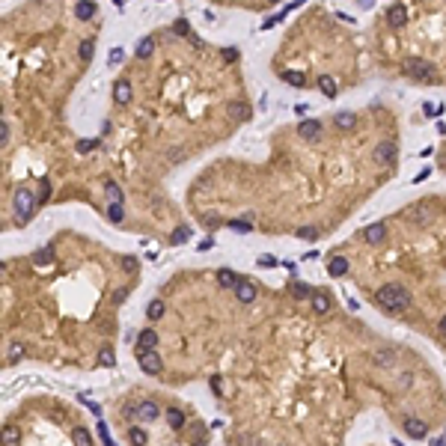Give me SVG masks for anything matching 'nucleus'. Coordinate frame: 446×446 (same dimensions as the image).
Instances as JSON below:
<instances>
[{
	"label": "nucleus",
	"instance_id": "obj_19",
	"mask_svg": "<svg viewBox=\"0 0 446 446\" xmlns=\"http://www.w3.org/2000/svg\"><path fill=\"white\" fill-rule=\"evenodd\" d=\"M313 310L316 313H327L330 310V298L327 295H313Z\"/></svg>",
	"mask_w": 446,
	"mask_h": 446
},
{
	"label": "nucleus",
	"instance_id": "obj_11",
	"mask_svg": "<svg viewBox=\"0 0 446 446\" xmlns=\"http://www.w3.org/2000/svg\"><path fill=\"white\" fill-rule=\"evenodd\" d=\"M348 268H351V265H348V259H345V256H333V259L327 262L330 277H345V274H348Z\"/></svg>",
	"mask_w": 446,
	"mask_h": 446
},
{
	"label": "nucleus",
	"instance_id": "obj_26",
	"mask_svg": "<svg viewBox=\"0 0 446 446\" xmlns=\"http://www.w3.org/2000/svg\"><path fill=\"white\" fill-rule=\"evenodd\" d=\"M292 292H295L298 298H313V289H310V286H304V283H295V286H292Z\"/></svg>",
	"mask_w": 446,
	"mask_h": 446
},
{
	"label": "nucleus",
	"instance_id": "obj_21",
	"mask_svg": "<svg viewBox=\"0 0 446 446\" xmlns=\"http://www.w3.org/2000/svg\"><path fill=\"white\" fill-rule=\"evenodd\" d=\"M107 217H110L113 223H119V220L125 217V208H122V202H110V208H107Z\"/></svg>",
	"mask_w": 446,
	"mask_h": 446
},
{
	"label": "nucleus",
	"instance_id": "obj_24",
	"mask_svg": "<svg viewBox=\"0 0 446 446\" xmlns=\"http://www.w3.org/2000/svg\"><path fill=\"white\" fill-rule=\"evenodd\" d=\"M71 441L80 444V446H86L89 444V432H86V429H71Z\"/></svg>",
	"mask_w": 446,
	"mask_h": 446
},
{
	"label": "nucleus",
	"instance_id": "obj_25",
	"mask_svg": "<svg viewBox=\"0 0 446 446\" xmlns=\"http://www.w3.org/2000/svg\"><path fill=\"white\" fill-rule=\"evenodd\" d=\"M128 438H131L134 444H146V441H149V438H146V432H143V429H137V426H134V429H128Z\"/></svg>",
	"mask_w": 446,
	"mask_h": 446
},
{
	"label": "nucleus",
	"instance_id": "obj_12",
	"mask_svg": "<svg viewBox=\"0 0 446 446\" xmlns=\"http://www.w3.org/2000/svg\"><path fill=\"white\" fill-rule=\"evenodd\" d=\"M405 432H408L411 438H426V435H429V426H426L423 420H414V417H408V420H405Z\"/></svg>",
	"mask_w": 446,
	"mask_h": 446
},
{
	"label": "nucleus",
	"instance_id": "obj_10",
	"mask_svg": "<svg viewBox=\"0 0 446 446\" xmlns=\"http://www.w3.org/2000/svg\"><path fill=\"white\" fill-rule=\"evenodd\" d=\"M155 345H158V333H155L152 327H146V330L137 336V354H140V351H149V348H155Z\"/></svg>",
	"mask_w": 446,
	"mask_h": 446
},
{
	"label": "nucleus",
	"instance_id": "obj_17",
	"mask_svg": "<svg viewBox=\"0 0 446 446\" xmlns=\"http://www.w3.org/2000/svg\"><path fill=\"white\" fill-rule=\"evenodd\" d=\"M164 417H167V423H170V429H182V426H185V414H182L179 408H170V411H167Z\"/></svg>",
	"mask_w": 446,
	"mask_h": 446
},
{
	"label": "nucleus",
	"instance_id": "obj_40",
	"mask_svg": "<svg viewBox=\"0 0 446 446\" xmlns=\"http://www.w3.org/2000/svg\"><path fill=\"white\" fill-rule=\"evenodd\" d=\"M250 3V0H247ZM259 3H265V6H277V3H283V0H259Z\"/></svg>",
	"mask_w": 446,
	"mask_h": 446
},
{
	"label": "nucleus",
	"instance_id": "obj_20",
	"mask_svg": "<svg viewBox=\"0 0 446 446\" xmlns=\"http://www.w3.org/2000/svg\"><path fill=\"white\" fill-rule=\"evenodd\" d=\"M146 316H149L152 321H158V319L164 316V301H152V304L146 307Z\"/></svg>",
	"mask_w": 446,
	"mask_h": 446
},
{
	"label": "nucleus",
	"instance_id": "obj_29",
	"mask_svg": "<svg viewBox=\"0 0 446 446\" xmlns=\"http://www.w3.org/2000/svg\"><path fill=\"white\" fill-rule=\"evenodd\" d=\"M3 444H18V429H3Z\"/></svg>",
	"mask_w": 446,
	"mask_h": 446
},
{
	"label": "nucleus",
	"instance_id": "obj_39",
	"mask_svg": "<svg viewBox=\"0 0 446 446\" xmlns=\"http://www.w3.org/2000/svg\"><path fill=\"white\" fill-rule=\"evenodd\" d=\"M438 327H441V336H444V339H446V316H444V319H441V324H438Z\"/></svg>",
	"mask_w": 446,
	"mask_h": 446
},
{
	"label": "nucleus",
	"instance_id": "obj_2",
	"mask_svg": "<svg viewBox=\"0 0 446 446\" xmlns=\"http://www.w3.org/2000/svg\"><path fill=\"white\" fill-rule=\"evenodd\" d=\"M36 205H39V199H36V193H33L30 188H18V191H15V196H12V211H15L18 223H27V220L33 217Z\"/></svg>",
	"mask_w": 446,
	"mask_h": 446
},
{
	"label": "nucleus",
	"instance_id": "obj_23",
	"mask_svg": "<svg viewBox=\"0 0 446 446\" xmlns=\"http://www.w3.org/2000/svg\"><path fill=\"white\" fill-rule=\"evenodd\" d=\"M226 226H229V229H232V232H241V235H244V232H250V229H253V226H250V223H247V220H226Z\"/></svg>",
	"mask_w": 446,
	"mask_h": 446
},
{
	"label": "nucleus",
	"instance_id": "obj_28",
	"mask_svg": "<svg viewBox=\"0 0 446 446\" xmlns=\"http://www.w3.org/2000/svg\"><path fill=\"white\" fill-rule=\"evenodd\" d=\"M98 363H104V366H113V363H116V357H113V351H110V348H104V351L98 354Z\"/></svg>",
	"mask_w": 446,
	"mask_h": 446
},
{
	"label": "nucleus",
	"instance_id": "obj_32",
	"mask_svg": "<svg viewBox=\"0 0 446 446\" xmlns=\"http://www.w3.org/2000/svg\"><path fill=\"white\" fill-rule=\"evenodd\" d=\"M0 146H9V122L3 119V125H0Z\"/></svg>",
	"mask_w": 446,
	"mask_h": 446
},
{
	"label": "nucleus",
	"instance_id": "obj_4",
	"mask_svg": "<svg viewBox=\"0 0 446 446\" xmlns=\"http://www.w3.org/2000/svg\"><path fill=\"white\" fill-rule=\"evenodd\" d=\"M131 98H134V86H131V80H128V77H119V80L113 83V104H116V107H128V104H131Z\"/></svg>",
	"mask_w": 446,
	"mask_h": 446
},
{
	"label": "nucleus",
	"instance_id": "obj_15",
	"mask_svg": "<svg viewBox=\"0 0 446 446\" xmlns=\"http://www.w3.org/2000/svg\"><path fill=\"white\" fill-rule=\"evenodd\" d=\"M217 283H220V286H223V289H235V286H238V283H241V277H238V274H232V271H226V268H223V271H220V274H217Z\"/></svg>",
	"mask_w": 446,
	"mask_h": 446
},
{
	"label": "nucleus",
	"instance_id": "obj_13",
	"mask_svg": "<svg viewBox=\"0 0 446 446\" xmlns=\"http://www.w3.org/2000/svg\"><path fill=\"white\" fill-rule=\"evenodd\" d=\"M363 235H366V241H369V244H381V241L387 238V226H384V223H372Z\"/></svg>",
	"mask_w": 446,
	"mask_h": 446
},
{
	"label": "nucleus",
	"instance_id": "obj_7",
	"mask_svg": "<svg viewBox=\"0 0 446 446\" xmlns=\"http://www.w3.org/2000/svg\"><path fill=\"white\" fill-rule=\"evenodd\" d=\"M333 125L339 131H351V128H357V113L354 110H336L333 113Z\"/></svg>",
	"mask_w": 446,
	"mask_h": 446
},
{
	"label": "nucleus",
	"instance_id": "obj_3",
	"mask_svg": "<svg viewBox=\"0 0 446 446\" xmlns=\"http://www.w3.org/2000/svg\"><path fill=\"white\" fill-rule=\"evenodd\" d=\"M372 161H375L378 167H390V164L396 161V143H393V140H381V143L372 149Z\"/></svg>",
	"mask_w": 446,
	"mask_h": 446
},
{
	"label": "nucleus",
	"instance_id": "obj_38",
	"mask_svg": "<svg viewBox=\"0 0 446 446\" xmlns=\"http://www.w3.org/2000/svg\"><path fill=\"white\" fill-rule=\"evenodd\" d=\"M429 173H432V170H429V167H426V170H420V176H417V179H414V182H423V179H429Z\"/></svg>",
	"mask_w": 446,
	"mask_h": 446
},
{
	"label": "nucleus",
	"instance_id": "obj_1",
	"mask_svg": "<svg viewBox=\"0 0 446 446\" xmlns=\"http://www.w3.org/2000/svg\"><path fill=\"white\" fill-rule=\"evenodd\" d=\"M375 301H378V307H384L387 313H402V310H408L411 307V292L405 289V286H399V283H387V286H381L378 292H375Z\"/></svg>",
	"mask_w": 446,
	"mask_h": 446
},
{
	"label": "nucleus",
	"instance_id": "obj_34",
	"mask_svg": "<svg viewBox=\"0 0 446 446\" xmlns=\"http://www.w3.org/2000/svg\"><path fill=\"white\" fill-rule=\"evenodd\" d=\"M24 357V351H21V345H12V351H9V363H18Z\"/></svg>",
	"mask_w": 446,
	"mask_h": 446
},
{
	"label": "nucleus",
	"instance_id": "obj_31",
	"mask_svg": "<svg viewBox=\"0 0 446 446\" xmlns=\"http://www.w3.org/2000/svg\"><path fill=\"white\" fill-rule=\"evenodd\" d=\"M122 268H125V271H137V268H140L137 256H125V259H122Z\"/></svg>",
	"mask_w": 446,
	"mask_h": 446
},
{
	"label": "nucleus",
	"instance_id": "obj_18",
	"mask_svg": "<svg viewBox=\"0 0 446 446\" xmlns=\"http://www.w3.org/2000/svg\"><path fill=\"white\" fill-rule=\"evenodd\" d=\"M104 191H107V199H110V202H125V196H122V191H119L116 182H107Z\"/></svg>",
	"mask_w": 446,
	"mask_h": 446
},
{
	"label": "nucleus",
	"instance_id": "obj_5",
	"mask_svg": "<svg viewBox=\"0 0 446 446\" xmlns=\"http://www.w3.org/2000/svg\"><path fill=\"white\" fill-rule=\"evenodd\" d=\"M321 134H324V122L321 119H304L298 125V137L301 140H319Z\"/></svg>",
	"mask_w": 446,
	"mask_h": 446
},
{
	"label": "nucleus",
	"instance_id": "obj_16",
	"mask_svg": "<svg viewBox=\"0 0 446 446\" xmlns=\"http://www.w3.org/2000/svg\"><path fill=\"white\" fill-rule=\"evenodd\" d=\"M396 357H399V354H396L393 348H384V351H378V354H375V363H378V366H393V363H396Z\"/></svg>",
	"mask_w": 446,
	"mask_h": 446
},
{
	"label": "nucleus",
	"instance_id": "obj_37",
	"mask_svg": "<svg viewBox=\"0 0 446 446\" xmlns=\"http://www.w3.org/2000/svg\"><path fill=\"white\" fill-rule=\"evenodd\" d=\"M119 60H122V51H119V48H116V51H113V54H110V63H119Z\"/></svg>",
	"mask_w": 446,
	"mask_h": 446
},
{
	"label": "nucleus",
	"instance_id": "obj_36",
	"mask_svg": "<svg viewBox=\"0 0 446 446\" xmlns=\"http://www.w3.org/2000/svg\"><path fill=\"white\" fill-rule=\"evenodd\" d=\"M214 247V241L211 238H205V241H199V250H211Z\"/></svg>",
	"mask_w": 446,
	"mask_h": 446
},
{
	"label": "nucleus",
	"instance_id": "obj_33",
	"mask_svg": "<svg viewBox=\"0 0 446 446\" xmlns=\"http://www.w3.org/2000/svg\"><path fill=\"white\" fill-rule=\"evenodd\" d=\"M95 146H98V140H80V143H77V152H92Z\"/></svg>",
	"mask_w": 446,
	"mask_h": 446
},
{
	"label": "nucleus",
	"instance_id": "obj_27",
	"mask_svg": "<svg viewBox=\"0 0 446 446\" xmlns=\"http://www.w3.org/2000/svg\"><path fill=\"white\" fill-rule=\"evenodd\" d=\"M188 235H191V229H185V226H182V229H176V232H173V244H185V241H188Z\"/></svg>",
	"mask_w": 446,
	"mask_h": 446
},
{
	"label": "nucleus",
	"instance_id": "obj_22",
	"mask_svg": "<svg viewBox=\"0 0 446 446\" xmlns=\"http://www.w3.org/2000/svg\"><path fill=\"white\" fill-rule=\"evenodd\" d=\"M33 262H36V265H51V262H54V250H51V247L39 250V253L33 256Z\"/></svg>",
	"mask_w": 446,
	"mask_h": 446
},
{
	"label": "nucleus",
	"instance_id": "obj_35",
	"mask_svg": "<svg viewBox=\"0 0 446 446\" xmlns=\"http://www.w3.org/2000/svg\"><path fill=\"white\" fill-rule=\"evenodd\" d=\"M98 435H101V441H104V444H110V432H107V426H104V423H98Z\"/></svg>",
	"mask_w": 446,
	"mask_h": 446
},
{
	"label": "nucleus",
	"instance_id": "obj_30",
	"mask_svg": "<svg viewBox=\"0 0 446 446\" xmlns=\"http://www.w3.org/2000/svg\"><path fill=\"white\" fill-rule=\"evenodd\" d=\"M298 238H307V241H313V238H319V232H316L313 226H304V229H298Z\"/></svg>",
	"mask_w": 446,
	"mask_h": 446
},
{
	"label": "nucleus",
	"instance_id": "obj_8",
	"mask_svg": "<svg viewBox=\"0 0 446 446\" xmlns=\"http://www.w3.org/2000/svg\"><path fill=\"white\" fill-rule=\"evenodd\" d=\"M137 414H140V423H155V420L161 417V408H158V402L146 399V402L137 405Z\"/></svg>",
	"mask_w": 446,
	"mask_h": 446
},
{
	"label": "nucleus",
	"instance_id": "obj_6",
	"mask_svg": "<svg viewBox=\"0 0 446 446\" xmlns=\"http://www.w3.org/2000/svg\"><path fill=\"white\" fill-rule=\"evenodd\" d=\"M137 360H140V369H143V372H149V375H158V372L164 369V363H161V357H158V351H155V348L140 351V354H137Z\"/></svg>",
	"mask_w": 446,
	"mask_h": 446
},
{
	"label": "nucleus",
	"instance_id": "obj_9",
	"mask_svg": "<svg viewBox=\"0 0 446 446\" xmlns=\"http://www.w3.org/2000/svg\"><path fill=\"white\" fill-rule=\"evenodd\" d=\"M235 298H238L241 304H250V301L256 298V286H253L250 280H241V283L235 286Z\"/></svg>",
	"mask_w": 446,
	"mask_h": 446
},
{
	"label": "nucleus",
	"instance_id": "obj_14",
	"mask_svg": "<svg viewBox=\"0 0 446 446\" xmlns=\"http://www.w3.org/2000/svg\"><path fill=\"white\" fill-rule=\"evenodd\" d=\"M405 214H408V220H417V223H429L432 220V211L426 205H411Z\"/></svg>",
	"mask_w": 446,
	"mask_h": 446
}]
</instances>
